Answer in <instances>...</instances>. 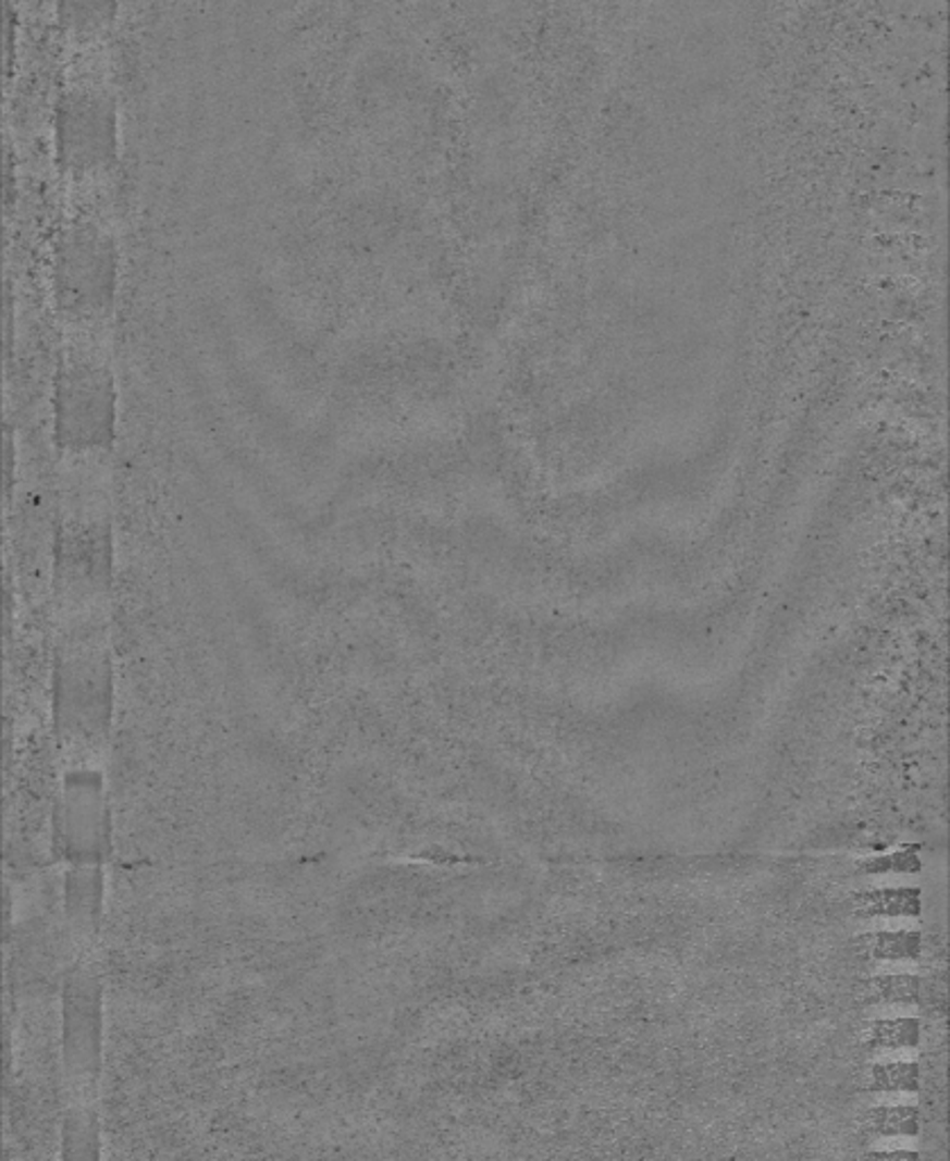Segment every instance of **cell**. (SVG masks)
<instances>
[{
	"label": "cell",
	"instance_id": "1",
	"mask_svg": "<svg viewBox=\"0 0 950 1161\" xmlns=\"http://www.w3.org/2000/svg\"><path fill=\"white\" fill-rule=\"evenodd\" d=\"M860 916H916L921 912V892L916 887L868 889L853 899Z\"/></svg>",
	"mask_w": 950,
	"mask_h": 1161
},
{
	"label": "cell",
	"instance_id": "2",
	"mask_svg": "<svg viewBox=\"0 0 950 1161\" xmlns=\"http://www.w3.org/2000/svg\"><path fill=\"white\" fill-rule=\"evenodd\" d=\"M858 949L868 960L903 962L921 955V935L916 930H878L858 939Z\"/></svg>",
	"mask_w": 950,
	"mask_h": 1161
},
{
	"label": "cell",
	"instance_id": "3",
	"mask_svg": "<svg viewBox=\"0 0 950 1161\" xmlns=\"http://www.w3.org/2000/svg\"><path fill=\"white\" fill-rule=\"evenodd\" d=\"M866 1127L880 1137H914L918 1110L914 1104H883L866 1114Z\"/></svg>",
	"mask_w": 950,
	"mask_h": 1161
},
{
	"label": "cell",
	"instance_id": "4",
	"mask_svg": "<svg viewBox=\"0 0 950 1161\" xmlns=\"http://www.w3.org/2000/svg\"><path fill=\"white\" fill-rule=\"evenodd\" d=\"M921 1037V1023L914 1016L901 1018H880L872 1025L868 1043L878 1050H901L914 1048Z\"/></svg>",
	"mask_w": 950,
	"mask_h": 1161
},
{
	"label": "cell",
	"instance_id": "5",
	"mask_svg": "<svg viewBox=\"0 0 950 1161\" xmlns=\"http://www.w3.org/2000/svg\"><path fill=\"white\" fill-rule=\"evenodd\" d=\"M921 1071L914 1062H885L872 1069V1085L878 1091H916Z\"/></svg>",
	"mask_w": 950,
	"mask_h": 1161
},
{
	"label": "cell",
	"instance_id": "6",
	"mask_svg": "<svg viewBox=\"0 0 950 1161\" xmlns=\"http://www.w3.org/2000/svg\"><path fill=\"white\" fill-rule=\"evenodd\" d=\"M876 991L889 1005H912L921 996V980L910 974H889L876 978Z\"/></svg>",
	"mask_w": 950,
	"mask_h": 1161
},
{
	"label": "cell",
	"instance_id": "7",
	"mask_svg": "<svg viewBox=\"0 0 950 1161\" xmlns=\"http://www.w3.org/2000/svg\"><path fill=\"white\" fill-rule=\"evenodd\" d=\"M921 862L914 853H889V855H883V857H872L862 862V869L866 874H887V872H896V874H914L918 872Z\"/></svg>",
	"mask_w": 950,
	"mask_h": 1161
}]
</instances>
